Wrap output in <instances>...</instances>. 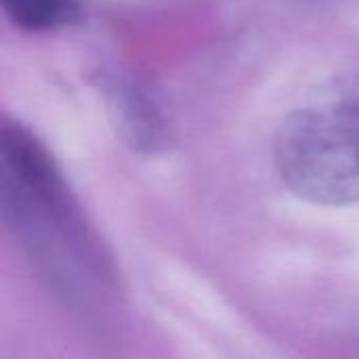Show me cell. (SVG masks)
I'll return each mask as SVG.
<instances>
[{
    "label": "cell",
    "instance_id": "cell-2",
    "mask_svg": "<svg viewBox=\"0 0 359 359\" xmlns=\"http://www.w3.org/2000/svg\"><path fill=\"white\" fill-rule=\"evenodd\" d=\"M99 82L103 86L111 120L124 141L135 151L143 154L164 149L168 143V130L156 103L141 88L128 82L116 78H101Z\"/></svg>",
    "mask_w": 359,
    "mask_h": 359
},
{
    "label": "cell",
    "instance_id": "cell-1",
    "mask_svg": "<svg viewBox=\"0 0 359 359\" xmlns=\"http://www.w3.org/2000/svg\"><path fill=\"white\" fill-rule=\"evenodd\" d=\"M273 160L284 185L318 206L359 202V82H334L278 126Z\"/></svg>",
    "mask_w": 359,
    "mask_h": 359
},
{
    "label": "cell",
    "instance_id": "cell-3",
    "mask_svg": "<svg viewBox=\"0 0 359 359\" xmlns=\"http://www.w3.org/2000/svg\"><path fill=\"white\" fill-rule=\"evenodd\" d=\"M2 8L25 32H50L80 17L78 0H2Z\"/></svg>",
    "mask_w": 359,
    "mask_h": 359
}]
</instances>
